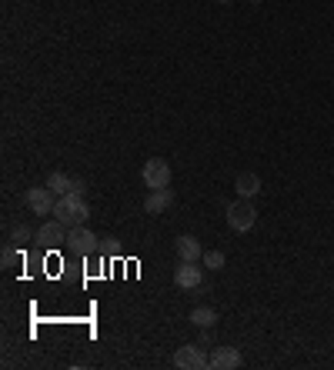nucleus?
<instances>
[{
	"label": "nucleus",
	"mask_w": 334,
	"mask_h": 370,
	"mask_svg": "<svg viewBox=\"0 0 334 370\" xmlns=\"http://www.w3.org/2000/svg\"><path fill=\"white\" fill-rule=\"evenodd\" d=\"M74 180H77V177H67V173L53 171L51 177H47V187H51L57 197H64V194H71V190H74Z\"/></svg>",
	"instance_id": "nucleus-13"
},
{
	"label": "nucleus",
	"mask_w": 334,
	"mask_h": 370,
	"mask_svg": "<svg viewBox=\"0 0 334 370\" xmlns=\"http://www.w3.org/2000/svg\"><path fill=\"white\" fill-rule=\"evenodd\" d=\"M171 207H174V194H171V187H164V190H151L147 200H144V214H151V217L164 214V210H171Z\"/></svg>",
	"instance_id": "nucleus-10"
},
{
	"label": "nucleus",
	"mask_w": 334,
	"mask_h": 370,
	"mask_svg": "<svg viewBox=\"0 0 334 370\" xmlns=\"http://www.w3.org/2000/svg\"><path fill=\"white\" fill-rule=\"evenodd\" d=\"M191 323H194V327H214V323H217L214 307H194V310H191Z\"/></svg>",
	"instance_id": "nucleus-14"
},
{
	"label": "nucleus",
	"mask_w": 334,
	"mask_h": 370,
	"mask_svg": "<svg viewBox=\"0 0 334 370\" xmlns=\"http://www.w3.org/2000/svg\"><path fill=\"white\" fill-rule=\"evenodd\" d=\"M201 260H204V267H207V271H221V267L228 264V257H224L221 250H207V254L201 257Z\"/></svg>",
	"instance_id": "nucleus-15"
},
{
	"label": "nucleus",
	"mask_w": 334,
	"mask_h": 370,
	"mask_svg": "<svg viewBox=\"0 0 334 370\" xmlns=\"http://www.w3.org/2000/svg\"><path fill=\"white\" fill-rule=\"evenodd\" d=\"M24 200H27V207H30L34 214H40V217L53 214V207H57V194H53L47 184H44V187H30L24 194Z\"/></svg>",
	"instance_id": "nucleus-6"
},
{
	"label": "nucleus",
	"mask_w": 334,
	"mask_h": 370,
	"mask_svg": "<svg viewBox=\"0 0 334 370\" xmlns=\"http://www.w3.org/2000/svg\"><path fill=\"white\" fill-rule=\"evenodd\" d=\"M234 190H237V197H244V200L257 197V194H261V177L251 171L237 173V177H234Z\"/></svg>",
	"instance_id": "nucleus-11"
},
{
	"label": "nucleus",
	"mask_w": 334,
	"mask_h": 370,
	"mask_svg": "<svg viewBox=\"0 0 334 370\" xmlns=\"http://www.w3.org/2000/svg\"><path fill=\"white\" fill-rule=\"evenodd\" d=\"M17 260H21V254H17V244H14V241H10V244L3 247V267H7V271H10V267H14V264H17Z\"/></svg>",
	"instance_id": "nucleus-16"
},
{
	"label": "nucleus",
	"mask_w": 334,
	"mask_h": 370,
	"mask_svg": "<svg viewBox=\"0 0 334 370\" xmlns=\"http://www.w3.org/2000/svg\"><path fill=\"white\" fill-rule=\"evenodd\" d=\"M178 257H180V260H191V264H198V260L204 257V250H201V241H198V237H191V234L178 237Z\"/></svg>",
	"instance_id": "nucleus-12"
},
{
	"label": "nucleus",
	"mask_w": 334,
	"mask_h": 370,
	"mask_svg": "<svg viewBox=\"0 0 334 370\" xmlns=\"http://www.w3.org/2000/svg\"><path fill=\"white\" fill-rule=\"evenodd\" d=\"M10 241H14V244H27V241H30V227H24V223L14 227V230H10Z\"/></svg>",
	"instance_id": "nucleus-17"
},
{
	"label": "nucleus",
	"mask_w": 334,
	"mask_h": 370,
	"mask_svg": "<svg viewBox=\"0 0 334 370\" xmlns=\"http://www.w3.org/2000/svg\"><path fill=\"white\" fill-rule=\"evenodd\" d=\"M67 254H77V257H91L97 250V234L87 230V227H71L67 230V241H64Z\"/></svg>",
	"instance_id": "nucleus-4"
},
{
	"label": "nucleus",
	"mask_w": 334,
	"mask_h": 370,
	"mask_svg": "<svg viewBox=\"0 0 334 370\" xmlns=\"http://www.w3.org/2000/svg\"><path fill=\"white\" fill-rule=\"evenodd\" d=\"M141 180H144V187H151V190H164V187L171 184V164L160 160V157L144 160V167H141Z\"/></svg>",
	"instance_id": "nucleus-3"
},
{
	"label": "nucleus",
	"mask_w": 334,
	"mask_h": 370,
	"mask_svg": "<svg viewBox=\"0 0 334 370\" xmlns=\"http://www.w3.org/2000/svg\"><path fill=\"white\" fill-rule=\"evenodd\" d=\"M251 3H261V0H251Z\"/></svg>",
	"instance_id": "nucleus-20"
},
{
	"label": "nucleus",
	"mask_w": 334,
	"mask_h": 370,
	"mask_svg": "<svg viewBox=\"0 0 334 370\" xmlns=\"http://www.w3.org/2000/svg\"><path fill=\"white\" fill-rule=\"evenodd\" d=\"M67 230H71V227H67V223H60L57 217H51V221L44 217L40 230H37L34 237H37V244H40V247H64V241H67Z\"/></svg>",
	"instance_id": "nucleus-7"
},
{
	"label": "nucleus",
	"mask_w": 334,
	"mask_h": 370,
	"mask_svg": "<svg viewBox=\"0 0 334 370\" xmlns=\"http://www.w3.org/2000/svg\"><path fill=\"white\" fill-rule=\"evenodd\" d=\"M241 364H244V357L237 347H217L211 354V370H237Z\"/></svg>",
	"instance_id": "nucleus-9"
},
{
	"label": "nucleus",
	"mask_w": 334,
	"mask_h": 370,
	"mask_svg": "<svg viewBox=\"0 0 334 370\" xmlns=\"http://www.w3.org/2000/svg\"><path fill=\"white\" fill-rule=\"evenodd\" d=\"M198 344H201V347L214 344V334H211V327H201V337H198Z\"/></svg>",
	"instance_id": "nucleus-18"
},
{
	"label": "nucleus",
	"mask_w": 334,
	"mask_h": 370,
	"mask_svg": "<svg viewBox=\"0 0 334 370\" xmlns=\"http://www.w3.org/2000/svg\"><path fill=\"white\" fill-rule=\"evenodd\" d=\"M217 3H231V0H217Z\"/></svg>",
	"instance_id": "nucleus-19"
},
{
	"label": "nucleus",
	"mask_w": 334,
	"mask_h": 370,
	"mask_svg": "<svg viewBox=\"0 0 334 370\" xmlns=\"http://www.w3.org/2000/svg\"><path fill=\"white\" fill-rule=\"evenodd\" d=\"M201 280H204V271L198 264H191V260H180L174 267V284L180 291H194V287H201Z\"/></svg>",
	"instance_id": "nucleus-8"
},
{
	"label": "nucleus",
	"mask_w": 334,
	"mask_h": 370,
	"mask_svg": "<svg viewBox=\"0 0 334 370\" xmlns=\"http://www.w3.org/2000/svg\"><path fill=\"white\" fill-rule=\"evenodd\" d=\"M53 217L60 223H67V227H84L91 217V207H87L84 194H64V197H57Z\"/></svg>",
	"instance_id": "nucleus-1"
},
{
	"label": "nucleus",
	"mask_w": 334,
	"mask_h": 370,
	"mask_svg": "<svg viewBox=\"0 0 334 370\" xmlns=\"http://www.w3.org/2000/svg\"><path fill=\"white\" fill-rule=\"evenodd\" d=\"M174 367L204 370V367H211V357L204 354V347L201 344H184V347H178V354H174Z\"/></svg>",
	"instance_id": "nucleus-5"
},
{
	"label": "nucleus",
	"mask_w": 334,
	"mask_h": 370,
	"mask_svg": "<svg viewBox=\"0 0 334 370\" xmlns=\"http://www.w3.org/2000/svg\"><path fill=\"white\" fill-rule=\"evenodd\" d=\"M257 223V207L251 200H237V204H228V227H231L234 234H248V230H254Z\"/></svg>",
	"instance_id": "nucleus-2"
}]
</instances>
